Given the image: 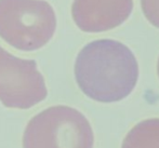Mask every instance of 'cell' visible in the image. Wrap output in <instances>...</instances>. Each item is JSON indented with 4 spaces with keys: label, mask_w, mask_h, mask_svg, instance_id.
Masks as SVG:
<instances>
[{
    "label": "cell",
    "mask_w": 159,
    "mask_h": 148,
    "mask_svg": "<svg viewBox=\"0 0 159 148\" xmlns=\"http://www.w3.org/2000/svg\"><path fill=\"white\" fill-rule=\"evenodd\" d=\"M121 148H159V119L138 123L127 134Z\"/></svg>",
    "instance_id": "obj_6"
},
{
    "label": "cell",
    "mask_w": 159,
    "mask_h": 148,
    "mask_svg": "<svg viewBox=\"0 0 159 148\" xmlns=\"http://www.w3.org/2000/svg\"><path fill=\"white\" fill-rule=\"evenodd\" d=\"M78 87L88 97L113 103L127 97L135 87L139 66L132 51L116 40L102 39L88 43L75 63Z\"/></svg>",
    "instance_id": "obj_1"
},
{
    "label": "cell",
    "mask_w": 159,
    "mask_h": 148,
    "mask_svg": "<svg viewBox=\"0 0 159 148\" xmlns=\"http://www.w3.org/2000/svg\"><path fill=\"white\" fill-rule=\"evenodd\" d=\"M88 119L68 106H53L30 119L23 135V148H93Z\"/></svg>",
    "instance_id": "obj_3"
},
{
    "label": "cell",
    "mask_w": 159,
    "mask_h": 148,
    "mask_svg": "<svg viewBox=\"0 0 159 148\" xmlns=\"http://www.w3.org/2000/svg\"><path fill=\"white\" fill-rule=\"evenodd\" d=\"M47 95L46 81L35 61L19 59L0 47V102L9 108L27 109Z\"/></svg>",
    "instance_id": "obj_4"
},
{
    "label": "cell",
    "mask_w": 159,
    "mask_h": 148,
    "mask_svg": "<svg viewBox=\"0 0 159 148\" xmlns=\"http://www.w3.org/2000/svg\"><path fill=\"white\" fill-rule=\"evenodd\" d=\"M141 3L146 19L159 28V0H141Z\"/></svg>",
    "instance_id": "obj_7"
},
{
    "label": "cell",
    "mask_w": 159,
    "mask_h": 148,
    "mask_svg": "<svg viewBox=\"0 0 159 148\" xmlns=\"http://www.w3.org/2000/svg\"><path fill=\"white\" fill-rule=\"evenodd\" d=\"M157 70H158V76H159V60H158V65H157Z\"/></svg>",
    "instance_id": "obj_8"
},
{
    "label": "cell",
    "mask_w": 159,
    "mask_h": 148,
    "mask_svg": "<svg viewBox=\"0 0 159 148\" xmlns=\"http://www.w3.org/2000/svg\"><path fill=\"white\" fill-rule=\"evenodd\" d=\"M57 29V16L44 0H0V37L13 48L35 51Z\"/></svg>",
    "instance_id": "obj_2"
},
{
    "label": "cell",
    "mask_w": 159,
    "mask_h": 148,
    "mask_svg": "<svg viewBox=\"0 0 159 148\" xmlns=\"http://www.w3.org/2000/svg\"><path fill=\"white\" fill-rule=\"evenodd\" d=\"M132 9L133 0H74L71 15L82 31L101 33L121 25Z\"/></svg>",
    "instance_id": "obj_5"
}]
</instances>
